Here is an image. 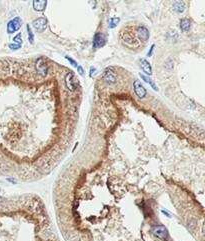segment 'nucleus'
<instances>
[{
  "label": "nucleus",
  "mask_w": 205,
  "mask_h": 241,
  "mask_svg": "<svg viewBox=\"0 0 205 241\" xmlns=\"http://www.w3.org/2000/svg\"><path fill=\"white\" fill-rule=\"evenodd\" d=\"M65 83L67 88L71 91H75L76 87H77V82L75 80V77L72 73H68L65 76Z\"/></svg>",
  "instance_id": "423d86ee"
},
{
  "label": "nucleus",
  "mask_w": 205,
  "mask_h": 241,
  "mask_svg": "<svg viewBox=\"0 0 205 241\" xmlns=\"http://www.w3.org/2000/svg\"><path fill=\"white\" fill-rule=\"evenodd\" d=\"M137 36L139 37V39L143 42L148 40L149 38V31L146 27L144 26H139L137 28Z\"/></svg>",
  "instance_id": "1a4fd4ad"
},
{
  "label": "nucleus",
  "mask_w": 205,
  "mask_h": 241,
  "mask_svg": "<svg viewBox=\"0 0 205 241\" xmlns=\"http://www.w3.org/2000/svg\"><path fill=\"white\" fill-rule=\"evenodd\" d=\"M121 38L123 39V41L128 43V44H134L136 42V40L134 39V37L131 36L129 33H125V34H121Z\"/></svg>",
  "instance_id": "4468645a"
},
{
  "label": "nucleus",
  "mask_w": 205,
  "mask_h": 241,
  "mask_svg": "<svg viewBox=\"0 0 205 241\" xmlns=\"http://www.w3.org/2000/svg\"><path fill=\"white\" fill-rule=\"evenodd\" d=\"M36 70L37 73L42 76H45L48 73V66H47L46 62L43 58H39L36 62Z\"/></svg>",
  "instance_id": "7ed1b4c3"
},
{
  "label": "nucleus",
  "mask_w": 205,
  "mask_h": 241,
  "mask_svg": "<svg viewBox=\"0 0 205 241\" xmlns=\"http://www.w3.org/2000/svg\"><path fill=\"white\" fill-rule=\"evenodd\" d=\"M47 5V2L43 0H34L33 1V8L36 11H43Z\"/></svg>",
  "instance_id": "f8f14e48"
},
{
  "label": "nucleus",
  "mask_w": 205,
  "mask_h": 241,
  "mask_svg": "<svg viewBox=\"0 0 205 241\" xmlns=\"http://www.w3.org/2000/svg\"><path fill=\"white\" fill-rule=\"evenodd\" d=\"M153 49H154V45H152L151 46V49H150V51L147 53V56H151L152 55V52H153Z\"/></svg>",
  "instance_id": "412c9836"
},
{
  "label": "nucleus",
  "mask_w": 205,
  "mask_h": 241,
  "mask_svg": "<svg viewBox=\"0 0 205 241\" xmlns=\"http://www.w3.org/2000/svg\"><path fill=\"white\" fill-rule=\"evenodd\" d=\"M32 25H33V27L35 28V30L37 32H42V31H44L45 28H46L47 20H46V18H44V17L37 18V19H35V20H33Z\"/></svg>",
  "instance_id": "f03ea898"
},
{
  "label": "nucleus",
  "mask_w": 205,
  "mask_h": 241,
  "mask_svg": "<svg viewBox=\"0 0 205 241\" xmlns=\"http://www.w3.org/2000/svg\"><path fill=\"white\" fill-rule=\"evenodd\" d=\"M173 9H174L175 11L179 12V13L183 12L184 9H185V3L182 2V1H176L173 4Z\"/></svg>",
  "instance_id": "2eb2a0df"
},
{
  "label": "nucleus",
  "mask_w": 205,
  "mask_h": 241,
  "mask_svg": "<svg viewBox=\"0 0 205 241\" xmlns=\"http://www.w3.org/2000/svg\"><path fill=\"white\" fill-rule=\"evenodd\" d=\"M77 70H78V72H79V74H81V75L84 74V70H83V68H82V66L78 65V66H77Z\"/></svg>",
  "instance_id": "aec40b11"
},
{
  "label": "nucleus",
  "mask_w": 205,
  "mask_h": 241,
  "mask_svg": "<svg viewBox=\"0 0 205 241\" xmlns=\"http://www.w3.org/2000/svg\"><path fill=\"white\" fill-rule=\"evenodd\" d=\"M27 32H28V40H29L31 44H33V42H34V35H33L32 29L29 25H27Z\"/></svg>",
  "instance_id": "f3484780"
},
{
  "label": "nucleus",
  "mask_w": 205,
  "mask_h": 241,
  "mask_svg": "<svg viewBox=\"0 0 205 241\" xmlns=\"http://www.w3.org/2000/svg\"><path fill=\"white\" fill-rule=\"evenodd\" d=\"M21 46H22V38H21V33H19V34H17L13 38V43L9 44V48L11 50H17Z\"/></svg>",
  "instance_id": "9d476101"
},
{
  "label": "nucleus",
  "mask_w": 205,
  "mask_h": 241,
  "mask_svg": "<svg viewBox=\"0 0 205 241\" xmlns=\"http://www.w3.org/2000/svg\"><path fill=\"white\" fill-rule=\"evenodd\" d=\"M133 87H134V91L136 95L139 98H144L146 96V89L144 88V86L141 84L139 80H135L133 83Z\"/></svg>",
  "instance_id": "39448f33"
},
{
  "label": "nucleus",
  "mask_w": 205,
  "mask_h": 241,
  "mask_svg": "<svg viewBox=\"0 0 205 241\" xmlns=\"http://www.w3.org/2000/svg\"><path fill=\"white\" fill-rule=\"evenodd\" d=\"M139 62H140V67L142 68V70L144 71L148 76H150L152 74V68H151V65L149 62L145 59H140Z\"/></svg>",
  "instance_id": "9b49d317"
},
{
  "label": "nucleus",
  "mask_w": 205,
  "mask_h": 241,
  "mask_svg": "<svg viewBox=\"0 0 205 241\" xmlns=\"http://www.w3.org/2000/svg\"><path fill=\"white\" fill-rule=\"evenodd\" d=\"M103 79L109 84H113L116 82V74L112 68H107L103 73Z\"/></svg>",
  "instance_id": "20e7f679"
},
{
  "label": "nucleus",
  "mask_w": 205,
  "mask_h": 241,
  "mask_svg": "<svg viewBox=\"0 0 205 241\" xmlns=\"http://www.w3.org/2000/svg\"><path fill=\"white\" fill-rule=\"evenodd\" d=\"M140 77H141V79H143V80L145 81V82H147L148 84H150V85H151V87L153 88L155 91H157V90H158V88H157V86H156V85H155V83L153 82V80H152V79H150L149 77H147V76L143 75V74H140Z\"/></svg>",
  "instance_id": "dca6fc26"
},
{
  "label": "nucleus",
  "mask_w": 205,
  "mask_h": 241,
  "mask_svg": "<svg viewBox=\"0 0 205 241\" xmlns=\"http://www.w3.org/2000/svg\"><path fill=\"white\" fill-rule=\"evenodd\" d=\"M66 59H67V60H68V61H69L70 63L72 64L73 66H75V67H77V66H78V64L76 63V62H75V61H74L72 58H71V57H69V56H66Z\"/></svg>",
  "instance_id": "6ab92c4d"
},
{
  "label": "nucleus",
  "mask_w": 205,
  "mask_h": 241,
  "mask_svg": "<svg viewBox=\"0 0 205 241\" xmlns=\"http://www.w3.org/2000/svg\"><path fill=\"white\" fill-rule=\"evenodd\" d=\"M106 42V38L102 33H96L93 38V48L102 47Z\"/></svg>",
  "instance_id": "6e6552de"
},
{
  "label": "nucleus",
  "mask_w": 205,
  "mask_h": 241,
  "mask_svg": "<svg viewBox=\"0 0 205 241\" xmlns=\"http://www.w3.org/2000/svg\"><path fill=\"white\" fill-rule=\"evenodd\" d=\"M190 26H191V22H190V20L188 18H183L180 20V28L181 30L186 32L190 29Z\"/></svg>",
  "instance_id": "ddd939ff"
},
{
  "label": "nucleus",
  "mask_w": 205,
  "mask_h": 241,
  "mask_svg": "<svg viewBox=\"0 0 205 241\" xmlns=\"http://www.w3.org/2000/svg\"><path fill=\"white\" fill-rule=\"evenodd\" d=\"M21 23H22V21H21V19L19 18V17L13 18L12 20L9 21V23L7 24V32L9 33V34L16 32L17 30L20 29Z\"/></svg>",
  "instance_id": "f257e3e1"
},
{
  "label": "nucleus",
  "mask_w": 205,
  "mask_h": 241,
  "mask_svg": "<svg viewBox=\"0 0 205 241\" xmlns=\"http://www.w3.org/2000/svg\"><path fill=\"white\" fill-rule=\"evenodd\" d=\"M152 233H153V235H155L156 237H158L160 239H164V238H166V236H167V230H166L164 226L158 225V226H154V227L152 228Z\"/></svg>",
  "instance_id": "0eeeda50"
},
{
  "label": "nucleus",
  "mask_w": 205,
  "mask_h": 241,
  "mask_svg": "<svg viewBox=\"0 0 205 241\" xmlns=\"http://www.w3.org/2000/svg\"><path fill=\"white\" fill-rule=\"evenodd\" d=\"M118 23H119V18H116V17L111 18L110 21H109V26H110V28H114Z\"/></svg>",
  "instance_id": "a211bd4d"
}]
</instances>
